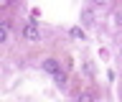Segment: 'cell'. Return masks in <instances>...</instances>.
I'll list each match as a JSON object with an SVG mask.
<instances>
[{
	"mask_svg": "<svg viewBox=\"0 0 122 102\" xmlns=\"http://www.w3.org/2000/svg\"><path fill=\"white\" fill-rule=\"evenodd\" d=\"M20 36L25 41H38V38H41V28H38V23H36V21L25 23V26H23V31H20Z\"/></svg>",
	"mask_w": 122,
	"mask_h": 102,
	"instance_id": "obj_1",
	"label": "cell"
},
{
	"mask_svg": "<svg viewBox=\"0 0 122 102\" xmlns=\"http://www.w3.org/2000/svg\"><path fill=\"white\" fill-rule=\"evenodd\" d=\"M69 36H71V38H76V41H84V31L79 28V26H74V28L69 31Z\"/></svg>",
	"mask_w": 122,
	"mask_h": 102,
	"instance_id": "obj_5",
	"label": "cell"
},
{
	"mask_svg": "<svg viewBox=\"0 0 122 102\" xmlns=\"http://www.w3.org/2000/svg\"><path fill=\"white\" fill-rule=\"evenodd\" d=\"M81 23H84V26H89V23H94V13H92L89 8H86V10H81Z\"/></svg>",
	"mask_w": 122,
	"mask_h": 102,
	"instance_id": "obj_4",
	"label": "cell"
},
{
	"mask_svg": "<svg viewBox=\"0 0 122 102\" xmlns=\"http://www.w3.org/2000/svg\"><path fill=\"white\" fill-rule=\"evenodd\" d=\"M8 38H10V23L3 21L0 23V41H8Z\"/></svg>",
	"mask_w": 122,
	"mask_h": 102,
	"instance_id": "obj_3",
	"label": "cell"
},
{
	"mask_svg": "<svg viewBox=\"0 0 122 102\" xmlns=\"http://www.w3.org/2000/svg\"><path fill=\"white\" fill-rule=\"evenodd\" d=\"M94 3H97V5H102V3H104V0H94Z\"/></svg>",
	"mask_w": 122,
	"mask_h": 102,
	"instance_id": "obj_9",
	"label": "cell"
},
{
	"mask_svg": "<svg viewBox=\"0 0 122 102\" xmlns=\"http://www.w3.org/2000/svg\"><path fill=\"white\" fill-rule=\"evenodd\" d=\"M76 102H94V97H92V94H79Z\"/></svg>",
	"mask_w": 122,
	"mask_h": 102,
	"instance_id": "obj_7",
	"label": "cell"
},
{
	"mask_svg": "<svg viewBox=\"0 0 122 102\" xmlns=\"http://www.w3.org/2000/svg\"><path fill=\"white\" fill-rule=\"evenodd\" d=\"M53 79H56V84H59V87H64V84H66V74H64V71L53 74Z\"/></svg>",
	"mask_w": 122,
	"mask_h": 102,
	"instance_id": "obj_6",
	"label": "cell"
},
{
	"mask_svg": "<svg viewBox=\"0 0 122 102\" xmlns=\"http://www.w3.org/2000/svg\"><path fill=\"white\" fill-rule=\"evenodd\" d=\"M84 71H86V74L92 77V74H94V66H92V64H84Z\"/></svg>",
	"mask_w": 122,
	"mask_h": 102,
	"instance_id": "obj_8",
	"label": "cell"
},
{
	"mask_svg": "<svg viewBox=\"0 0 122 102\" xmlns=\"http://www.w3.org/2000/svg\"><path fill=\"white\" fill-rule=\"evenodd\" d=\"M41 66H43V71H48V74H59L61 71V64L56 61V59H46Z\"/></svg>",
	"mask_w": 122,
	"mask_h": 102,
	"instance_id": "obj_2",
	"label": "cell"
}]
</instances>
